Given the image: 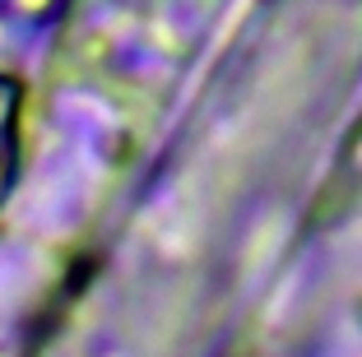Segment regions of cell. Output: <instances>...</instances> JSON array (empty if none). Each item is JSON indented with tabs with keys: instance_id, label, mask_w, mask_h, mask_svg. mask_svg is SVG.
I'll list each match as a JSON object with an SVG mask.
<instances>
[{
	"instance_id": "cell-1",
	"label": "cell",
	"mask_w": 362,
	"mask_h": 357,
	"mask_svg": "<svg viewBox=\"0 0 362 357\" xmlns=\"http://www.w3.org/2000/svg\"><path fill=\"white\" fill-rule=\"evenodd\" d=\"M19 107H23V88L10 74H0V204H5L14 172H19Z\"/></svg>"
}]
</instances>
